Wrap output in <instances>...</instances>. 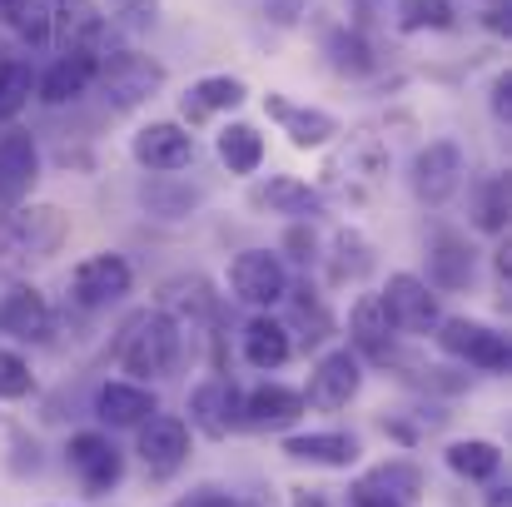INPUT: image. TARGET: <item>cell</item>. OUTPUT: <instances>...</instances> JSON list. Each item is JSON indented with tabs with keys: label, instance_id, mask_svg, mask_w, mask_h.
Segmentation results:
<instances>
[{
	"label": "cell",
	"instance_id": "6da1fadb",
	"mask_svg": "<svg viewBox=\"0 0 512 507\" xmlns=\"http://www.w3.org/2000/svg\"><path fill=\"white\" fill-rule=\"evenodd\" d=\"M65 234H70V219L55 204H30V209L5 214V224H0V269H25V264L50 259L65 244Z\"/></svg>",
	"mask_w": 512,
	"mask_h": 507
},
{
	"label": "cell",
	"instance_id": "7a4b0ae2",
	"mask_svg": "<svg viewBox=\"0 0 512 507\" xmlns=\"http://www.w3.org/2000/svg\"><path fill=\"white\" fill-rule=\"evenodd\" d=\"M179 358V324L170 314H140L125 343H120V368L135 373V378H165Z\"/></svg>",
	"mask_w": 512,
	"mask_h": 507
},
{
	"label": "cell",
	"instance_id": "3957f363",
	"mask_svg": "<svg viewBox=\"0 0 512 507\" xmlns=\"http://www.w3.org/2000/svg\"><path fill=\"white\" fill-rule=\"evenodd\" d=\"M95 80H100V90L115 110H135V105L155 100V90L165 85V65L140 55V50H115V55L100 60Z\"/></svg>",
	"mask_w": 512,
	"mask_h": 507
},
{
	"label": "cell",
	"instance_id": "277c9868",
	"mask_svg": "<svg viewBox=\"0 0 512 507\" xmlns=\"http://www.w3.org/2000/svg\"><path fill=\"white\" fill-rule=\"evenodd\" d=\"M229 289H234V299H244V304H254V309H269V304L289 299V274H284L279 254L249 249V254H239V259L229 264Z\"/></svg>",
	"mask_w": 512,
	"mask_h": 507
},
{
	"label": "cell",
	"instance_id": "5b68a950",
	"mask_svg": "<svg viewBox=\"0 0 512 507\" xmlns=\"http://www.w3.org/2000/svg\"><path fill=\"white\" fill-rule=\"evenodd\" d=\"M378 299H383L393 329H403V334H433V329L443 324V314H438V294H433L418 274H393L388 289H383Z\"/></svg>",
	"mask_w": 512,
	"mask_h": 507
},
{
	"label": "cell",
	"instance_id": "8992f818",
	"mask_svg": "<svg viewBox=\"0 0 512 507\" xmlns=\"http://www.w3.org/2000/svg\"><path fill=\"white\" fill-rule=\"evenodd\" d=\"M50 40L60 55H105V15L95 0H55Z\"/></svg>",
	"mask_w": 512,
	"mask_h": 507
},
{
	"label": "cell",
	"instance_id": "52a82bcc",
	"mask_svg": "<svg viewBox=\"0 0 512 507\" xmlns=\"http://www.w3.org/2000/svg\"><path fill=\"white\" fill-rule=\"evenodd\" d=\"M438 343L453 353V358H468L473 368H483V373H503L508 368V338L498 334V329H488V324H478V319H443L438 324Z\"/></svg>",
	"mask_w": 512,
	"mask_h": 507
},
{
	"label": "cell",
	"instance_id": "ba28073f",
	"mask_svg": "<svg viewBox=\"0 0 512 507\" xmlns=\"http://www.w3.org/2000/svg\"><path fill=\"white\" fill-rule=\"evenodd\" d=\"M130 264L120 259V254H90L85 264H75V274H70V294H75V304H85V309H110V304H120L125 294H130Z\"/></svg>",
	"mask_w": 512,
	"mask_h": 507
},
{
	"label": "cell",
	"instance_id": "9c48e42d",
	"mask_svg": "<svg viewBox=\"0 0 512 507\" xmlns=\"http://www.w3.org/2000/svg\"><path fill=\"white\" fill-rule=\"evenodd\" d=\"M140 458L155 478H170L184 468L189 458V423L174 418V413H155L140 423Z\"/></svg>",
	"mask_w": 512,
	"mask_h": 507
},
{
	"label": "cell",
	"instance_id": "30bf717a",
	"mask_svg": "<svg viewBox=\"0 0 512 507\" xmlns=\"http://www.w3.org/2000/svg\"><path fill=\"white\" fill-rule=\"evenodd\" d=\"M458 184H463V150L453 140H433L428 150H418V160H413V189H418V199L443 204V199L458 194Z\"/></svg>",
	"mask_w": 512,
	"mask_h": 507
},
{
	"label": "cell",
	"instance_id": "8fae6325",
	"mask_svg": "<svg viewBox=\"0 0 512 507\" xmlns=\"http://www.w3.org/2000/svg\"><path fill=\"white\" fill-rule=\"evenodd\" d=\"M239 388L229 383V378H209V383H199L194 393H189V423L204 433V438H224L229 428H239L244 418H239Z\"/></svg>",
	"mask_w": 512,
	"mask_h": 507
},
{
	"label": "cell",
	"instance_id": "7c38bea8",
	"mask_svg": "<svg viewBox=\"0 0 512 507\" xmlns=\"http://www.w3.org/2000/svg\"><path fill=\"white\" fill-rule=\"evenodd\" d=\"M40 179V150L25 130L0 135V204L20 209V199L30 194V184Z\"/></svg>",
	"mask_w": 512,
	"mask_h": 507
},
{
	"label": "cell",
	"instance_id": "4fadbf2b",
	"mask_svg": "<svg viewBox=\"0 0 512 507\" xmlns=\"http://www.w3.org/2000/svg\"><path fill=\"white\" fill-rule=\"evenodd\" d=\"M135 160L150 169V174H174L194 160V135L174 120H160V125H145L135 135Z\"/></svg>",
	"mask_w": 512,
	"mask_h": 507
},
{
	"label": "cell",
	"instance_id": "5bb4252c",
	"mask_svg": "<svg viewBox=\"0 0 512 507\" xmlns=\"http://www.w3.org/2000/svg\"><path fill=\"white\" fill-rule=\"evenodd\" d=\"M433 289H468L473 284V244L458 234V229H438L428 239V279Z\"/></svg>",
	"mask_w": 512,
	"mask_h": 507
},
{
	"label": "cell",
	"instance_id": "9a60e30c",
	"mask_svg": "<svg viewBox=\"0 0 512 507\" xmlns=\"http://www.w3.org/2000/svg\"><path fill=\"white\" fill-rule=\"evenodd\" d=\"M70 468L80 473V483L90 493H110L125 473V463H120V453L105 433H75L70 438Z\"/></svg>",
	"mask_w": 512,
	"mask_h": 507
},
{
	"label": "cell",
	"instance_id": "2e32d148",
	"mask_svg": "<svg viewBox=\"0 0 512 507\" xmlns=\"http://www.w3.org/2000/svg\"><path fill=\"white\" fill-rule=\"evenodd\" d=\"M358 383H363L358 353L334 348V353H324V358H319V368H314V383H309V398H304V403H314V408H343V403L358 393Z\"/></svg>",
	"mask_w": 512,
	"mask_h": 507
},
{
	"label": "cell",
	"instance_id": "e0dca14e",
	"mask_svg": "<svg viewBox=\"0 0 512 507\" xmlns=\"http://www.w3.org/2000/svg\"><path fill=\"white\" fill-rule=\"evenodd\" d=\"M0 334L20 338V343H40V338H50V304H45V294L30 289V284L10 289L5 304H0Z\"/></svg>",
	"mask_w": 512,
	"mask_h": 507
},
{
	"label": "cell",
	"instance_id": "ac0fdd59",
	"mask_svg": "<svg viewBox=\"0 0 512 507\" xmlns=\"http://www.w3.org/2000/svg\"><path fill=\"white\" fill-rule=\"evenodd\" d=\"M304 408H309L304 393H294L284 383H264V388H254L244 398L239 418H244V428H289V423L304 418Z\"/></svg>",
	"mask_w": 512,
	"mask_h": 507
},
{
	"label": "cell",
	"instance_id": "d6986e66",
	"mask_svg": "<svg viewBox=\"0 0 512 507\" xmlns=\"http://www.w3.org/2000/svg\"><path fill=\"white\" fill-rule=\"evenodd\" d=\"M95 413H100V423H110V428H140L145 418L160 413V403H155V393L140 388V383H105V388L95 393Z\"/></svg>",
	"mask_w": 512,
	"mask_h": 507
},
{
	"label": "cell",
	"instance_id": "ffe728a7",
	"mask_svg": "<svg viewBox=\"0 0 512 507\" xmlns=\"http://www.w3.org/2000/svg\"><path fill=\"white\" fill-rule=\"evenodd\" d=\"M269 105V115L284 125V135L299 145V150H319V145H329L334 135H339V120L334 115H324V110H304V105H289L284 95H269L264 100Z\"/></svg>",
	"mask_w": 512,
	"mask_h": 507
},
{
	"label": "cell",
	"instance_id": "44dd1931",
	"mask_svg": "<svg viewBox=\"0 0 512 507\" xmlns=\"http://www.w3.org/2000/svg\"><path fill=\"white\" fill-rule=\"evenodd\" d=\"M95 70H100V55H60V60L40 75V100H45V105H70V100H80V95L95 85Z\"/></svg>",
	"mask_w": 512,
	"mask_h": 507
},
{
	"label": "cell",
	"instance_id": "7402d4cb",
	"mask_svg": "<svg viewBox=\"0 0 512 507\" xmlns=\"http://www.w3.org/2000/svg\"><path fill=\"white\" fill-rule=\"evenodd\" d=\"M348 334H353V348H358V353H368V358H378V363L393 358V319H388V309H383L378 294H368V299L353 304Z\"/></svg>",
	"mask_w": 512,
	"mask_h": 507
},
{
	"label": "cell",
	"instance_id": "603a6c76",
	"mask_svg": "<svg viewBox=\"0 0 512 507\" xmlns=\"http://www.w3.org/2000/svg\"><path fill=\"white\" fill-rule=\"evenodd\" d=\"M284 453L294 463H319V468H348L358 458V438L353 433H294L284 438Z\"/></svg>",
	"mask_w": 512,
	"mask_h": 507
},
{
	"label": "cell",
	"instance_id": "cb8c5ba5",
	"mask_svg": "<svg viewBox=\"0 0 512 507\" xmlns=\"http://www.w3.org/2000/svg\"><path fill=\"white\" fill-rule=\"evenodd\" d=\"M234 105H244V80H234V75H204L189 95H184V120L189 125H199V120H209L214 110H234Z\"/></svg>",
	"mask_w": 512,
	"mask_h": 507
},
{
	"label": "cell",
	"instance_id": "d4e9b609",
	"mask_svg": "<svg viewBox=\"0 0 512 507\" xmlns=\"http://www.w3.org/2000/svg\"><path fill=\"white\" fill-rule=\"evenodd\" d=\"M289 353H294V338H289V329H284L279 319L259 314V319L244 324V358H249L254 368H279Z\"/></svg>",
	"mask_w": 512,
	"mask_h": 507
},
{
	"label": "cell",
	"instance_id": "484cf974",
	"mask_svg": "<svg viewBox=\"0 0 512 507\" xmlns=\"http://www.w3.org/2000/svg\"><path fill=\"white\" fill-rule=\"evenodd\" d=\"M448 468H453L458 478H468V483H493L498 468H503V453H498V443H488V438H463V443L448 448Z\"/></svg>",
	"mask_w": 512,
	"mask_h": 507
},
{
	"label": "cell",
	"instance_id": "4316f807",
	"mask_svg": "<svg viewBox=\"0 0 512 507\" xmlns=\"http://www.w3.org/2000/svg\"><path fill=\"white\" fill-rule=\"evenodd\" d=\"M259 204H269L274 214H289V219H314L319 214V189H309L304 179L279 174L259 189Z\"/></svg>",
	"mask_w": 512,
	"mask_h": 507
},
{
	"label": "cell",
	"instance_id": "83f0119b",
	"mask_svg": "<svg viewBox=\"0 0 512 507\" xmlns=\"http://www.w3.org/2000/svg\"><path fill=\"white\" fill-rule=\"evenodd\" d=\"M219 160L229 165V174H254L264 165V135L254 125H229L219 135Z\"/></svg>",
	"mask_w": 512,
	"mask_h": 507
},
{
	"label": "cell",
	"instance_id": "f1b7e54d",
	"mask_svg": "<svg viewBox=\"0 0 512 507\" xmlns=\"http://www.w3.org/2000/svg\"><path fill=\"white\" fill-rule=\"evenodd\" d=\"M393 20H398V30H448L453 20H458V10H453V0H398V10H393Z\"/></svg>",
	"mask_w": 512,
	"mask_h": 507
},
{
	"label": "cell",
	"instance_id": "f546056e",
	"mask_svg": "<svg viewBox=\"0 0 512 507\" xmlns=\"http://www.w3.org/2000/svg\"><path fill=\"white\" fill-rule=\"evenodd\" d=\"M368 483H373V488H383L398 507H413L418 503V493H423V473H418L413 463H383V468H373V473H368Z\"/></svg>",
	"mask_w": 512,
	"mask_h": 507
},
{
	"label": "cell",
	"instance_id": "4dcf8cb0",
	"mask_svg": "<svg viewBox=\"0 0 512 507\" xmlns=\"http://www.w3.org/2000/svg\"><path fill=\"white\" fill-rule=\"evenodd\" d=\"M508 179L503 174H493V179H483L478 184V204H473V219H478V229H488V234H503L508 229Z\"/></svg>",
	"mask_w": 512,
	"mask_h": 507
},
{
	"label": "cell",
	"instance_id": "1f68e13d",
	"mask_svg": "<svg viewBox=\"0 0 512 507\" xmlns=\"http://www.w3.org/2000/svg\"><path fill=\"white\" fill-rule=\"evenodd\" d=\"M30 85H35V75L25 60H0V120H15L25 110Z\"/></svg>",
	"mask_w": 512,
	"mask_h": 507
},
{
	"label": "cell",
	"instance_id": "d6a6232c",
	"mask_svg": "<svg viewBox=\"0 0 512 507\" xmlns=\"http://www.w3.org/2000/svg\"><path fill=\"white\" fill-rule=\"evenodd\" d=\"M329 60L343 75H368L373 70V50H368V40L358 30H334L329 35Z\"/></svg>",
	"mask_w": 512,
	"mask_h": 507
},
{
	"label": "cell",
	"instance_id": "836d02e7",
	"mask_svg": "<svg viewBox=\"0 0 512 507\" xmlns=\"http://www.w3.org/2000/svg\"><path fill=\"white\" fill-rule=\"evenodd\" d=\"M140 199L150 204V214H160V219H184L194 204H199V189H165V179H150L145 189H140Z\"/></svg>",
	"mask_w": 512,
	"mask_h": 507
},
{
	"label": "cell",
	"instance_id": "e575fe53",
	"mask_svg": "<svg viewBox=\"0 0 512 507\" xmlns=\"http://www.w3.org/2000/svg\"><path fill=\"white\" fill-rule=\"evenodd\" d=\"M15 30H20V40L25 45H45L50 40V10L40 5V0H25L20 10H15V20H10Z\"/></svg>",
	"mask_w": 512,
	"mask_h": 507
},
{
	"label": "cell",
	"instance_id": "d590c367",
	"mask_svg": "<svg viewBox=\"0 0 512 507\" xmlns=\"http://www.w3.org/2000/svg\"><path fill=\"white\" fill-rule=\"evenodd\" d=\"M30 363L20 358V353H10V348H0V398H25L30 393Z\"/></svg>",
	"mask_w": 512,
	"mask_h": 507
},
{
	"label": "cell",
	"instance_id": "8d00e7d4",
	"mask_svg": "<svg viewBox=\"0 0 512 507\" xmlns=\"http://www.w3.org/2000/svg\"><path fill=\"white\" fill-rule=\"evenodd\" d=\"M348 503H353V507H398L393 498H388V493H383V488H373L368 478H358V483H353Z\"/></svg>",
	"mask_w": 512,
	"mask_h": 507
},
{
	"label": "cell",
	"instance_id": "74e56055",
	"mask_svg": "<svg viewBox=\"0 0 512 507\" xmlns=\"http://www.w3.org/2000/svg\"><path fill=\"white\" fill-rule=\"evenodd\" d=\"M174 507H244V503H239V498H229V493H219V488H199V493L179 498Z\"/></svg>",
	"mask_w": 512,
	"mask_h": 507
},
{
	"label": "cell",
	"instance_id": "f35d334b",
	"mask_svg": "<svg viewBox=\"0 0 512 507\" xmlns=\"http://www.w3.org/2000/svg\"><path fill=\"white\" fill-rule=\"evenodd\" d=\"M120 15H130V25H150L155 20V0H115Z\"/></svg>",
	"mask_w": 512,
	"mask_h": 507
},
{
	"label": "cell",
	"instance_id": "ab89813d",
	"mask_svg": "<svg viewBox=\"0 0 512 507\" xmlns=\"http://www.w3.org/2000/svg\"><path fill=\"white\" fill-rule=\"evenodd\" d=\"M493 110H498V120L512 115V75H498V85H493Z\"/></svg>",
	"mask_w": 512,
	"mask_h": 507
},
{
	"label": "cell",
	"instance_id": "60d3db41",
	"mask_svg": "<svg viewBox=\"0 0 512 507\" xmlns=\"http://www.w3.org/2000/svg\"><path fill=\"white\" fill-rule=\"evenodd\" d=\"M294 507H329L319 493H294Z\"/></svg>",
	"mask_w": 512,
	"mask_h": 507
},
{
	"label": "cell",
	"instance_id": "b9f144b4",
	"mask_svg": "<svg viewBox=\"0 0 512 507\" xmlns=\"http://www.w3.org/2000/svg\"><path fill=\"white\" fill-rule=\"evenodd\" d=\"M25 0H0V20H15V10H20Z\"/></svg>",
	"mask_w": 512,
	"mask_h": 507
},
{
	"label": "cell",
	"instance_id": "7bdbcfd3",
	"mask_svg": "<svg viewBox=\"0 0 512 507\" xmlns=\"http://www.w3.org/2000/svg\"><path fill=\"white\" fill-rule=\"evenodd\" d=\"M488 507H512V503H508V488H498V493H488Z\"/></svg>",
	"mask_w": 512,
	"mask_h": 507
}]
</instances>
